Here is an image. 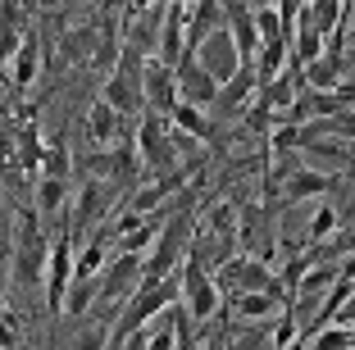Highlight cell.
Listing matches in <instances>:
<instances>
[{"instance_id": "1", "label": "cell", "mask_w": 355, "mask_h": 350, "mask_svg": "<svg viewBox=\"0 0 355 350\" xmlns=\"http://www.w3.org/2000/svg\"><path fill=\"white\" fill-rule=\"evenodd\" d=\"M55 246H51V268H46V314H51V328L64 319L69 309V291H73V278H78V241L69 232V223H60L55 232Z\"/></svg>"}, {"instance_id": "2", "label": "cell", "mask_w": 355, "mask_h": 350, "mask_svg": "<svg viewBox=\"0 0 355 350\" xmlns=\"http://www.w3.org/2000/svg\"><path fill=\"white\" fill-rule=\"evenodd\" d=\"M168 128H173V123H168L164 114H155V110H146L141 119H137V150H141V164H146L155 177H168V173L182 168V159H178V141H173Z\"/></svg>"}, {"instance_id": "3", "label": "cell", "mask_w": 355, "mask_h": 350, "mask_svg": "<svg viewBox=\"0 0 355 350\" xmlns=\"http://www.w3.org/2000/svg\"><path fill=\"white\" fill-rule=\"evenodd\" d=\"M51 246L42 232V214H23V232L14 241V282L19 287H46V268H51Z\"/></svg>"}, {"instance_id": "4", "label": "cell", "mask_w": 355, "mask_h": 350, "mask_svg": "<svg viewBox=\"0 0 355 350\" xmlns=\"http://www.w3.org/2000/svg\"><path fill=\"white\" fill-rule=\"evenodd\" d=\"M141 273H146V255H132V250H119L101 273V300H96V314L105 309H119L141 291ZM110 319V314H105Z\"/></svg>"}, {"instance_id": "5", "label": "cell", "mask_w": 355, "mask_h": 350, "mask_svg": "<svg viewBox=\"0 0 355 350\" xmlns=\"http://www.w3.org/2000/svg\"><path fill=\"white\" fill-rule=\"evenodd\" d=\"M219 278V287L228 291V296H241V291H269V296H278V300H287V287H282V278L273 273L264 259H255V255H232L228 264L214 273Z\"/></svg>"}, {"instance_id": "6", "label": "cell", "mask_w": 355, "mask_h": 350, "mask_svg": "<svg viewBox=\"0 0 355 350\" xmlns=\"http://www.w3.org/2000/svg\"><path fill=\"white\" fill-rule=\"evenodd\" d=\"M219 305H223L219 278H214L209 268H200L196 259H187V264H182V309H187V319L200 328V323H209L219 314Z\"/></svg>"}, {"instance_id": "7", "label": "cell", "mask_w": 355, "mask_h": 350, "mask_svg": "<svg viewBox=\"0 0 355 350\" xmlns=\"http://www.w3.org/2000/svg\"><path fill=\"white\" fill-rule=\"evenodd\" d=\"M110 191L114 186L110 182H101V177H87L83 186H78V196H73V205H69V232H73V241H83L87 232L96 237V227L105 223V218H114L110 214Z\"/></svg>"}, {"instance_id": "8", "label": "cell", "mask_w": 355, "mask_h": 350, "mask_svg": "<svg viewBox=\"0 0 355 350\" xmlns=\"http://www.w3.org/2000/svg\"><path fill=\"white\" fill-rule=\"evenodd\" d=\"M83 128H87V141H92V150H110V146H119L123 137H132V132H137L132 119H123V114H119L110 100H101V96L87 105Z\"/></svg>"}, {"instance_id": "9", "label": "cell", "mask_w": 355, "mask_h": 350, "mask_svg": "<svg viewBox=\"0 0 355 350\" xmlns=\"http://www.w3.org/2000/svg\"><path fill=\"white\" fill-rule=\"evenodd\" d=\"M196 60H200V69H205L209 78H214V82H223V87H228L232 78L241 73V64H246L228 28H223V32H214V37H209V42L196 51Z\"/></svg>"}, {"instance_id": "10", "label": "cell", "mask_w": 355, "mask_h": 350, "mask_svg": "<svg viewBox=\"0 0 355 350\" xmlns=\"http://www.w3.org/2000/svg\"><path fill=\"white\" fill-rule=\"evenodd\" d=\"M219 91H223V82H214V78L200 69L196 51L178 64V96H182L187 105H196V110H214V105H219Z\"/></svg>"}, {"instance_id": "11", "label": "cell", "mask_w": 355, "mask_h": 350, "mask_svg": "<svg viewBox=\"0 0 355 350\" xmlns=\"http://www.w3.org/2000/svg\"><path fill=\"white\" fill-rule=\"evenodd\" d=\"M255 100H260V73H255V64H241V73L219 91V105H214V110H219L223 119H241Z\"/></svg>"}, {"instance_id": "12", "label": "cell", "mask_w": 355, "mask_h": 350, "mask_svg": "<svg viewBox=\"0 0 355 350\" xmlns=\"http://www.w3.org/2000/svg\"><path fill=\"white\" fill-rule=\"evenodd\" d=\"M223 28H228V0H196L187 10V46L191 51H200Z\"/></svg>"}, {"instance_id": "13", "label": "cell", "mask_w": 355, "mask_h": 350, "mask_svg": "<svg viewBox=\"0 0 355 350\" xmlns=\"http://www.w3.org/2000/svg\"><path fill=\"white\" fill-rule=\"evenodd\" d=\"M178 69H168V64H159V60H150L146 64V110H155V114H173L178 110Z\"/></svg>"}, {"instance_id": "14", "label": "cell", "mask_w": 355, "mask_h": 350, "mask_svg": "<svg viewBox=\"0 0 355 350\" xmlns=\"http://www.w3.org/2000/svg\"><path fill=\"white\" fill-rule=\"evenodd\" d=\"M228 32H232V42H237L241 60L255 64V55H260V28H255V10L246 5V0H228Z\"/></svg>"}, {"instance_id": "15", "label": "cell", "mask_w": 355, "mask_h": 350, "mask_svg": "<svg viewBox=\"0 0 355 350\" xmlns=\"http://www.w3.org/2000/svg\"><path fill=\"white\" fill-rule=\"evenodd\" d=\"M37 78H42V32H28L23 46H19V55L10 60V87H14V96H23Z\"/></svg>"}, {"instance_id": "16", "label": "cell", "mask_w": 355, "mask_h": 350, "mask_svg": "<svg viewBox=\"0 0 355 350\" xmlns=\"http://www.w3.org/2000/svg\"><path fill=\"white\" fill-rule=\"evenodd\" d=\"M32 205H37V214H42V223H51V218L69 214V177H51L42 173L37 182H32Z\"/></svg>"}, {"instance_id": "17", "label": "cell", "mask_w": 355, "mask_h": 350, "mask_svg": "<svg viewBox=\"0 0 355 350\" xmlns=\"http://www.w3.org/2000/svg\"><path fill=\"white\" fill-rule=\"evenodd\" d=\"M60 60L64 64H96V51H101V23H78L60 37Z\"/></svg>"}, {"instance_id": "18", "label": "cell", "mask_w": 355, "mask_h": 350, "mask_svg": "<svg viewBox=\"0 0 355 350\" xmlns=\"http://www.w3.org/2000/svg\"><path fill=\"white\" fill-rule=\"evenodd\" d=\"M287 309V300L269 296V291H241V296H232V314H237L241 323H251V328H264V323H273Z\"/></svg>"}, {"instance_id": "19", "label": "cell", "mask_w": 355, "mask_h": 350, "mask_svg": "<svg viewBox=\"0 0 355 350\" xmlns=\"http://www.w3.org/2000/svg\"><path fill=\"white\" fill-rule=\"evenodd\" d=\"M333 186H337V182H333V177H328V173H319V168L301 164V168H296L292 177H287V182H282V200H287V205H301V200L328 196Z\"/></svg>"}, {"instance_id": "20", "label": "cell", "mask_w": 355, "mask_h": 350, "mask_svg": "<svg viewBox=\"0 0 355 350\" xmlns=\"http://www.w3.org/2000/svg\"><path fill=\"white\" fill-rule=\"evenodd\" d=\"M296 100H301V69H296V64L282 73V78H273V82L260 87V105H269L278 119H287Z\"/></svg>"}, {"instance_id": "21", "label": "cell", "mask_w": 355, "mask_h": 350, "mask_svg": "<svg viewBox=\"0 0 355 350\" xmlns=\"http://www.w3.org/2000/svg\"><path fill=\"white\" fill-rule=\"evenodd\" d=\"M342 73H346V60H342V46H328L324 60H314L310 69L301 73V82L310 91H337L342 87Z\"/></svg>"}, {"instance_id": "22", "label": "cell", "mask_w": 355, "mask_h": 350, "mask_svg": "<svg viewBox=\"0 0 355 350\" xmlns=\"http://www.w3.org/2000/svg\"><path fill=\"white\" fill-rule=\"evenodd\" d=\"M168 123H173L178 132H191L196 141H209V137H214V123H209V114H205V110H196V105H187V100H178V110L168 114Z\"/></svg>"}, {"instance_id": "23", "label": "cell", "mask_w": 355, "mask_h": 350, "mask_svg": "<svg viewBox=\"0 0 355 350\" xmlns=\"http://www.w3.org/2000/svg\"><path fill=\"white\" fill-rule=\"evenodd\" d=\"M305 10H310V23L324 32L328 42H333L337 32H342V0H310Z\"/></svg>"}, {"instance_id": "24", "label": "cell", "mask_w": 355, "mask_h": 350, "mask_svg": "<svg viewBox=\"0 0 355 350\" xmlns=\"http://www.w3.org/2000/svg\"><path fill=\"white\" fill-rule=\"evenodd\" d=\"M337 232H342V209L337 205H319L310 218V227H305V241H333Z\"/></svg>"}, {"instance_id": "25", "label": "cell", "mask_w": 355, "mask_h": 350, "mask_svg": "<svg viewBox=\"0 0 355 350\" xmlns=\"http://www.w3.org/2000/svg\"><path fill=\"white\" fill-rule=\"evenodd\" d=\"M42 173H51V177H69V173H73V150H69V141H64V137H55V141H46Z\"/></svg>"}, {"instance_id": "26", "label": "cell", "mask_w": 355, "mask_h": 350, "mask_svg": "<svg viewBox=\"0 0 355 350\" xmlns=\"http://www.w3.org/2000/svg\"><path fill=\"white\" fill-rule=\"evenodd\" d=\"M255 28H260V42H282V37H292L287 23H282L278 5H260V10H255Z\"/></svg>"}, {"instance_id": "27", "label": "cell", "mask_w": 355, "mask_h": 350, "mask_svg": "<svg viewBox=\"0 0 355 350\" xmlns=\"http://www.w3.org/2000/svg\"><path fill=\"white\" fill-rule=\"evenodd\" d=\"M310 350H355V328H342V323H333V328H324L319 337L310 341Z\"/></svg>"}, {"instance_id": "28", "label": "cell", "mask_w": 355, "mask_h": 350, "mask_svg": "<svg viewBox=\"0 0 355 350\" xmlns=\"http://www.w3.org/2000/svg\"><path fill=\"white\" fill-rule=\"evenodd\" d=\"M292 341H301V319L292 309H282L273 319V350H292Z\"/></svg>"}, {"instance_id": "29", "label": "cell", "mask_w": 355, "mask_h": 350, "mask_svg": "<svg viewBox=\"0 0 355 350\" xmlns=\"http://www.w3.org/2000/svg\"><path fill=\"white\" fill-rule=\"evenodd\" d=\"M132 10H150V5H159V0H128Z\"/></svg>"}, {"instance_id": "30", "label": "cell", "mask_w": 355, "mask_h": 350, "mask_svg": "<svg viewBox=\"0 0 355 350\" xmlns=\"http://www.w3.org/2000/svg\"><path fill=\"white\" fill-rule=\"evenodd\" d=\"M246 5H251V10H260V5H273V0H246Z\"/></svg>"}, {"instance_id": "31", "label": "cell", "mask_w": 355, "mask_h": 350, "mask_svg": "<svg viewBox=\"0 0 355 350\" xmlns=\"http://www.w3.org/2000/svg\"><path fill=\"white\" fill-rule=\"evenodd\" d=\"M209 350H214V346H209Z\"/></svg>"}]
</instances>
